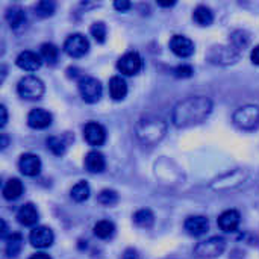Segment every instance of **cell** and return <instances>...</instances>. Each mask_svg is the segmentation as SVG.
Returning a JSON list of instances; mask_svg holds the SVG:
<instances>
[{
	"instance_id": "cell-10",
	"label": "cell",
	"mask_w": 259,
	"mask_h": 259,
	"mask_svg": "<svg viewBox=\"0 0 259 259\" xmlns=\"http://www.w3.org/2000/svg\"><path fill=\"white\" fill-rule=\"evenodd\" d=\"M83 138L90 146H102L106 141V131L97 121H88L83 127Z\"/></svg>"
},
{
	"instance_id": "cell-35",
	"label": "cell",
	"mask_w": 259,
	"mask_h": 259,
	"mask_svg": "<svg viewBox=\"0 0 259 259\" xmlns=\"http://www.w3.org/2000/svg\"><path fill=\"white\" fill-rule=\"evenodd\" d=\"M8 123V109L5 105H0V127H5Z\"/></svg>"
},
{
	"instance_id": "cell-15",
	"label": "cell",
	"mask_w": 259,
	"mask_h": 259,
	"mask_svg": "<svg viewBox=\"0 0 259 259\" xmlns=\"http://www.w3.org/2000/svg\"><path fill=\"white\" fill-rule=\"evenodd\" d=\"M17 65L24 70V71H36L39 70L42 61H41V56L36 55L35 52H30V50H24L21 52L18 56H17Z\"/></svg>"
},
{
	"instance_id": "cell-11",
	"label": "cell",
	"mask_w": 259,
	"mask_h": 259,
	"mask_svg": "<svg viewBox=\"0 0 259 259\" xmlns=\"http://www.w3.org/2000/svg\"><path fill=\"white\" fill-rule=\"evenodd\" d=\"M170 49L179 58H190L194 53L196 47H194V42L190 38H187L184 35H175L170 39Z\"/></svg>"
},
{
	"instance_id": "cell-20",
	"label": "cell",
	"mask_w": 259,
	"mask_h": 259,
	"mask_svg": "<svg viewBox=\"0 0 259 259\" xmlns=\"http://www.w3.org/2000/svg\"><path fill=\"white\" fill-rule=\"evenodd\" d=\"M127 94V83L121 76H114L109 80V96L114 100H123Z\"/></svg>"
},
{
	"instance_id": "cell-6",
	"label": "cell",
	"mask_w": 259,
	"mask_h": 259,
	"mask_svg": "<svg viewBox=\"0 0 259 259\" xmlns=\"http://www.w3.org/2000/svg\"><path fill=\"white\" fill-rule=\"evenodd\" d=\"M77 87H79V93H80V97L83 99V102L97 103L100 100L103 88H102L100 80H97L96 77H91V76L80 77Z\"/></svg>"
},
{
	"instance_id": "cell-16",
	"label": "cell",
	"mask_w": 259,
	"mask_h": 259,
	"mask_svg": "<svg viewBox=\"0 0 259 259\" xmlns=\"http://www.w3.org/2000/svg\"><path fill=\"white\" fill-rule=\"evenodd\" d=\"M27 124L32 129H46L52 124V114L42 108L32 109L27 115Z\"/></svg>"
},
{
	"instance_id": "cell-17",
	"label": "cell",
	"mask_w": 259,
	"mask_h": 259,
	"mask_svg": "<svg viewBox=\"0 0 259 259\" xmlns=\"http://www.w3.org/2000/svg\"><path fill=\"white\" fill-rule=\"evenodd\" d=\"M17 220L23 226H35L39 220L36 206L33 203H24L17 212Z\"/></svg>"
},
{
	"instance_id": "cell-19",
	"label": "cell",
	"mask_w": 259,
	"mask_h": 259,
	"mask_svg": "<svg viewBox=\"0 0 259 259\" xmlns=\"http://www.w3.org/2000/svg\"><path fill=\"white\" fill-rule=\"evenodd\" d=\"M5 18H6L8 24L11 26V29H18L26 23V12L20 6H11V8H8Z\"/></svg>"
},
{
	"instance_id": "cell-40",
	"label": "cell",
	"mask_w": 259,
	"mask_h": 259,
	"mask_svg": "<svg viewBox=\"0 0 259 259\" xmlns=\"http://www.w3.org/2000/svg\"><path fill=\"white\" fill-rule=\"evenodd\" d=\"M6 144H8V138H6V135H5V134H2V149H5V147H6Z\"/></svg>"
},
{
	"instance_id": "cell-28",
	"label": "cell",
	"mask_w": 259,
	"mask_h": 259,
	"mask_svg": "<svg viewBox=\"0 0 259 259\" xmlns=\"http://www.w3.org/2000/svg\"><path fill=\"white\" fill-rule=\"evenodd\" d=\"M58 53H59L58 47H56L55 44H52V42H44V44L39 47V56H41L46 62H49V64H55V62H56Z\"/></svg>"
},
{
	"instance_id": "cell-23",
	"label": "cell",
	"mask_w": 259,
	"mask_h": 259,
	"mask_svg": "<svg viewBox=\"0 0 259 259\" xmlns=\"http://www.w3.org/2000/svg\"><path fill=\"white\" fill-rule=\"evenodd\" d=\"M94 235L100 240H109L115 234V225L109 220H100L94 225Z\"/></svg>"
},
{
	"instance_id": "cell-4",
	"label": "cell",
	"mask_w": 259,
	"mask_h": 259,
	"mask_svg": "<svg viewBox=\"0 0 259 259\" xmlns=\"http://www.w3.org/2000/svg\"><path fill=\"white\" fill-rule=\"evenodd\" d=\"M234 124L243 131H253L259 126V106L246 105L234 112Z\"/></svg>"
},
{
	"instance_id": "cell-39",
	"label": "cell",
	"mask_w": 259,
	"mask_h": 259,
	"mask_svg": "<svg viewBox=\"0 0 259 259\" xmlns=\"http://www.w3.org/2000/svg\"><path fill=\"white\" fill-rule=\"evenodd\" d=\"M158 5L162 6V8H170V6L176 5V2H158Z\"/></svg>"
},
{
	"instance_id": "cell-30",
	"label": "cell",
	"mask_w": 259,
	"mask_h": 259,
	"mask_svg": "<svg viewBox=\"0 0 259 259\" xmlns=\"http://www.w3.org/2000/svg\"><path fill=\"white\" fill-rule=\"evenodd\" d=\"M97 200H99V203L103 205V206H114V205H117V202H118V194H117L114 190H103V191L99 194Z\"/></svg>"
},
{
	"instance_id": "cell-33",
	"label": "cell",
	"mask_w": 259,
	"mask_h": 259,
	"mask_svg": "<svg viewBox=\"0 0 259 259\" xmlns=\"http://www.w3.org/2000/svg\"><path fill=\"white\" fill-rule=\"evenodd\" d=\"M131 6H132V5H131V2H126V0H117V2L114 3V8H115L117 11H120V12L127 11Z\"/></svg>"
},
{
	"instance_id": "cell-7",
	"label": "cell",
	"mask_w": 259,
	"mask_h": 259,
	"mask_svg": "<svg viewBox=\"0 0 259 259\" xmlns=\"http://www.w3.org/2000/svg\"><path fill=\"white\" fill-rule=\"evenodd\" d=\"M88 50H90V42L87 36L82 33H73L64 42V52L71 58H82L88 53Z\"/></svg>"
},
{
	"instance_id": "cell-27",
	"label": "cell",
	"mask_w": 259,
	"mask_h": 259,
	"mask_svg": "<svg viewBox=\"0 0 259 259\" xmlns=\"http://www.w3.org/2000/svg\"><path fill=\"white\" fill-rule=\"evenodd\" d=\"M46 144H47V149L56 156H62L67 150V143L61 137H49Z\"/></svg>"
},
{
	"instance_id": "cell-37",
	"label": "cell",
	"mask_w": 259,
	"mask_h": 259,
	"mask_svg": "<svg viewBox=\"0 0 259 259\" xmlns=\"http://www.w3.org/2000/svg\"><path fill=\"white\" fill-rule=\"evenodd\" d=\"M0 223H2V232H0V237H2L3 240H6V238H8V226H6L5 220H0Z\"/></svg>"
},
{
	"instance_id": "cell-3",
	"label": "cell",
	"mask_w": 259,
	"mask_h": 259,
	"mask_svg": "<svg viewBox=\"0 0 259 259\" xmlns=\"http://www.w3.org/2000/svg\"><path fill=\"white\" fill-rule=\"evenodd\" d=\"M226 240L223 237H211L194 247V256L199 259H214L223 255Z\"/></svg>"
},
{
	"instance_id": "cell-26",
	"label": "cell",
	"mask_w": 259,
	"mask_h": 259,
	"mask_svg": "<svg viewBox=\"0 0 259 259\" xmlns=\"http://www.w3.org/2000/svg\"><path fill=\"white\" fill-rule=\"evenodd\" d=\"M70 196H71V199H73L74 202H77V203L85 202V200L90 197V185H88L85 181L77 182V184L71 188Z\"/></svg>"
},
{
	"instance_id": "cell-29",
	"label": "cell",
	"mask_w": 259,
	"mask_h": 259,
	"mask_svg": "<svg viewBox=\"0 0 259 259\" xmlns=\"http://www.w3.org/2000/svg\"><path fill=\"white\" fill-rule=\"evenodd\" d=\"M56 9V3L55 2H50V0H42V2H38L35 5V14L41 18H46V17H50L53 15Z\"/></svg>"
},
{
	"instance_id": "cell-25",
	"label": "cell",
	"mask_w": 259,
	"mask_h": 259,
	"mask_svg": "<svg viewBox=\"0 0 259 259\" xmlns=\"http://www.w3.org/2000/svg\"><path fill=\"white\" fill-rule=\"evenodd\" d=\"M134 223L138 228L149 229L155 223V215H153V212L150 209H140V211H137L134 214Z\"/></svg>"
},
{
	"instance_id": "cell-36",
	"label": "cell",
	"mask_w": 259,
	"mask_h": 259,
	"mask_svg": "<svg viewBox=\"0 0 259 259\" xmlns=\"http://www.w3.org/2000/svg\"><path fill=\"white\" fill-rule=\"evenodd\" d=\"M250 59H252V62L253 64H256L259 65V44L252 50V55H250Z\"/></svg>"
},
{
	"instance_id": "cell-38",
	"label": "cell",
	"mask_w": 259,
	"mask_h": 259,
	"mask_svg": "<svg viewBox=\"0 0 259 259\" xmlns=\"http://www.w3.org/2000/svg\"><path fill=\"white\" fill-rule=\"evenodd\" d=\"M29 259H52L47 253H42V252H39V253H35V255H32Z\"/></svg>"
},
{
	"instance_id": "cell-13",
	"label": "cell",
	"mask_w": 259,
	"mask_h": 259,
	"mask_svg": "<svg viewBox=\"0 0 259 259\" xmlns=\"http://www.w3.org/2000/svg\"><path fill=\"white\" fill-rule=\"evenodd\" d=\"M184 228L191 237H202L209 231V222L203 215H191L185 220Z\"/></svg>"
},
{
	"instance_id": "cell-1",
	"label": "cell",
	"mask_w": 259,
	"mask_h": 259,
	"mask_svg": "<svg viewBox=\"0 0 259 259\" xmlns=\"http://www.w3.org/2000/svg\"><path fill=\"white\" fill-rule=\"evenodd\" d=\"M211 112L212 102L205 96H196L181 100L173 109L171 120L176 127H190L205 121Z\"/></svg>"
},
{
	"instance_id": "cell-18",
	"label": "cell",
	"mask_w": 259,
	"mask_h": 259,
	"mask_svg": "<svg viewBox=\"0 0 259 259\" xmlns=\"http://www.w3.org/2000/svg\"><path fill=\"white\" fill-rule=\"evenodd\" d=\"M85 167L90 173H102L106 167L105 156L97 150L88 152L85 156Z\"/></svg>"
},
{
	"instance_id": "cell-34",
	"label": "cell",
	"mask_w": 259,
	"mask_h": 259,
	"mask_svg": "<svg viewBox=\"0 0 259 259\" xmlns=\"http://www.w3.org/2000/svg\"><path fill=\"white\" fill-rule=\"evenodd\" d=\"M121 259H141L140 258V253L135 250V249H126L124 250V253H123V256H121Z\"/></svg>"
},
{
	"instance_id": "cell-9",
	"label": "cell",
	"mask_w": 259,
	"mask_h": 259,
	"mask_svg": "<svg viewBox=\"0 0 259 259\" xmlns=\"http://www.w3.org/2000/svg\"><path fill=\"white\" fill-rule=\"evenodd\" d=\"M55 235L50 228L46 226H36L29 234V241L36 249H47L53 244Z\"/></svg>"
},
{
	"instance_id": "cell-32",
	"label": "cell",
	"mask_w": 259,
	"mask_h": 259,
	"mask_svg": "<svg viewBox=\"0 0 259 259\" xmlns=\"http://www.w3.org/2000/svg\"><path fill=\"white\" fill-rule=\"evenodd\" d=\"M193 73H194L193 67H191V65H187V64H182V65L176 67V70H175L176 77H182V79H185V77H191V76H193Z\"/></svg>"
},
{
	"instance_id": "cell-21",
	"label": "cell",
	"mask_w": 259,
	"mask_h": 259,
	"mask_svg": "<svg viewBox=\"0 0 259 259\" xmlns=\"http://www.w3.org/2000/svg\"><path fill=\"white\" fill-rule=\"evenodd\" d=\"M23 194V184L20 179L12 178L3 187V197L6 200H17Z\"/></svg>"
},
{
	"instance_id": "cell-14",
	"label": "cell",
	"mask_w": 259,
	"mask_h": 259,
	"mask_svg": "<svg viewBox=\"0 0 259 259\" xmlns=\"http://www.w3.org/2000/svg\"><path fill=\"white\" fill-rule=\"evenodd\" d=\"M240 222H241V215L235 209H228V211L222 212L220 217H219V220H217L219 228L222 231L228 232V234L235 232L238 229V226H240Z\"/></svg>"
},
{
	"instance_id": "cell-5",
	"label": "cell",
	"mask_w": 259,
	"mask_h": 259,
	"mask_svg": "<svg viewBox=\"0 0 259 259\" xmlns=\"http://www.w3.org/2000/svg\"><path fill=\"white\" fill-rule=\"evenodd\" d=\"M18 96L26 100H38L44 94V83L36 76H24L17 85Z\"/></svg>"
},
{
	"instance_id": "cell-24",
	"label": "cell",
	"mask_w": 259,
	"mask_h": 259,
	"mask_svg": "<svg viewBox=\"0 0 259 259\" xmlns=\"http://www.w3.org/2000/svg\"><path fill=\"white\" fill-rule=\"evenodd\" d=\"M6 255L11 256V258H15L20 252H21V247H23V237L20 234H11L6 240Z\"/></svg>"
},
{
	"instance_id": "cell-22",
	"label": "cell",
	"mask_w": 259,
	"mask_h": 259,
	"mask_svg": "<svg viewBox=\"0 0 259 259\" xmlns=\"http://www.w3.org/2000/svg\"><path fill=\"white\" fill-rule=\"evenodd\" d=\"M193 20L199 26H209L214 21V12L211 11V8H208L205 5H199L193 12Z\"/></svg>"
},
{
	"instance_id": "cell-2",
	"label": "cell",
	"mask_w": 259,
	"mask_h": 259,
	"mask_svg": "<svg viewBox=\"0 0 259 259\" xmlns=\"http://www.w3.org/2000/svg\"><path fill=\"white\" fill-rule=\"evenodd\" d=\"M165 131V123L158 117H146L140 120L135 127L137 138L146 146H153L159 143L164 138Z\"/></svg>"
},
{
	"instance_id": "cell-8",
	"label": "cell",
	"mask_w": 259,
	"mask_h": 259,
	"mask_svg": "<svg viewBox=\"0 0 259 259\" xmlns=\"http://www.w3.org/2000/svg\"><path fill=\"white\" fill-rule=\"evenodd\" d=\"M117 68L124 76H135L143 68V58L138 52H127L118 59Z\"/></svg>"
},
{
	"instance_id": "cell-12",
	"label": "cell",
	"mask_w": 259,
	"mask_h": 259,
	"mask_svg": "<svg viewBox=\"0 0 259 259\" xmlns=\"http://www.w3.org/2000/svg\"><path fill=\"white\" fill-rule=\"evenodd\" d=\"M18 168L24 176L33 178L41 171V159L33 153H24L18 159Z\"/></svg>"
},
{
	"instance_id": "cell-31",
	"label": "cell",
	"mask_w": 259,
	"mask_h": 259,
	"mask_svg": "<svg viewBox=\"0 0 259 259\" xmlns=\"http://www.w3.org/2000/svg\"><path fill=\"white\" fill-rule=\"evenodd\" d=\"M90 32H91V35L94 36V39H96L97 42H105V39H106V33H108L105 23H102V21L93 23V26H91Z\"/></svg>"
}]
</instances>
